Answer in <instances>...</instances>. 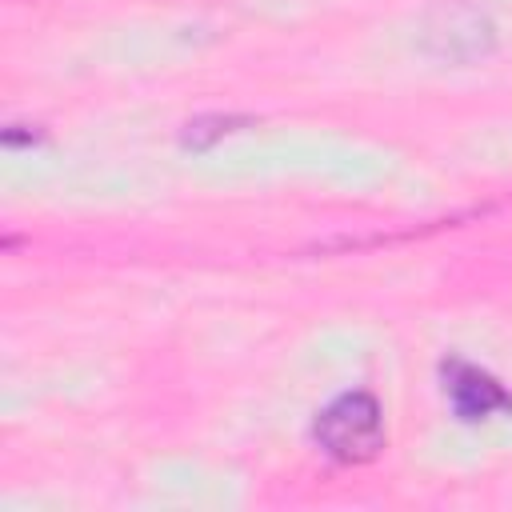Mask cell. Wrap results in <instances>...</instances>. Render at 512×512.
I'll return each instance as SVG.
<instances>
[{
  "label": "cell",
  "instance_id": "obj_1",
  "mask_svg": "<svg viewBox=\"0 0 512 512\" xmlns=\"http://www.w3.org/2000/svg\"><path fill=\"white\" fill-rule=\"evenodd\" d=\"M316 448L336 464H368L380 456L388 428L384 408L372 392H344L332 404H324L312 420Z\"/></svg>",
  "mask_w": 512,
  "mask_h": 512
},
{
  "label": "cell",
  "instance_id": "obj_4",
  "mask_svg": "<svg viewBox=\"0 0 512 512\" xmlns=\"http://www.w3.org/2000/svg\"><path fill=\"white\" fill-rule=\"evenodd\" d=\"M248 124H252L248 116H224V112H208V116H196V120H188V124H184L180 144H184V148H192V152H204V148H212L216 140H224V136H232V132L248 128Z\"/></svg>",
  "mask_w": 512,
  "mask_h": 512
},
{
  "label": "cell",
  "instance_id": "obj_2",
  "mask_svg": "<svg viewBox=\"0 0 512 512\" xmlns=\"http://www.w3.org/2000/svg\"><path fill=\"white\" fill-rule=\"evenodd\" d=\"M420 48L444 64H476L496 48V24L468 0H440L420 20Z\"/></svg>",
  "mask_w": 512,
  "mask_h": 512
},
{
  "label": "cell",
  "instance_id": "obj_3",
  "mask_svg": "<svg viewBox=\"0 0 512 512\" xmlns=\"http://www.w3.org/2000/svg\"><path fill=\"white\" fill-rule=\"evenodd\" d=\"M440 376H444V396L460 420L476 424L496 412H512V392L492 372H484L468 360H444Z\"/></svg>",
  "mask_w": 512,
  "mask_h": 512
}]
</instances>
